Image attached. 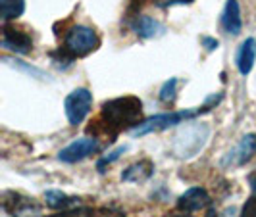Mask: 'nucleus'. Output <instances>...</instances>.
<instances>
[{"label":"nucleus","instance_id":"nucleus-6","mask_svg":"<svg viewBox=\"0 0 256 217\" xmlns=\"http://www.w3.org/2000/svg\"><path fill=\"white\" fill-rule=\"evenodd\" d=\"M2 204L12 214V217H42V210L33 198H26L16 192H8V196L4 194Z\"/></svg>","mask_w":256,"mask_h":217},{"label":"nucleus","instance_id":"nucleus-3","mask_svg":"<svg viewBox=\"0 0 256 217\" xmlns=\"http://www.w3.org/2000/svg\"><path fill=\"white\" fill-rule=\"evenodd\" d=\"M100 46V37L96 35V31L89 25H72L66 31L64 46L62 50L66 56H70L72 60L89 56L90 52H94Z\"/></svg>","mask_w":256,"mask_h":217},{"label":"nucleus","instance_id":"nucleus-19","mask_svg":"<svg viewBox=\"0 0 256 217\" xmlns=\"http://www.w3.org/2000/svg\"><path fill=\"white\" fill-rule=\"evenodd\" d=\"M239 217H256V196L248 198L241 208V216Z\"/></svg>","mask_w":256,"mask_h":217},{"label":"nucleus","instance_id":"nucleus-12","mask_svg":"<svg viewBox=\"0 0 256 217\" xmlns=\"http://www.w3.org/2000/svg\"><path fill=\"white\" fill-rule=\"evenodd\" d=\"M222 27L230 35H239L243 29V19H241V6L237 0H228L222 12Z\"/></svg>","mask_w":256,"mask_h":217},{"label":"nucleus","instance_id":"nucleus-15","mask_svg":"<svg viewBox=\"0 0 256 217\" xmlns=\"http://www.w3.org/2000/svg\"><path fill=\"white\" fill-rule=\"evenodd\" d=\"M26 12V0H0V17L4 21L18 19Z\"/></svg>","mask_w":256,"mask_h":217},{"label":"nucleus","instance_id":"nucleus-24","mask_svg":"<svg viewBox=\"0 0 256 217\" xmlns=\"http://www.w3.org/2000/svg\"><path fill=\"white\" fill-rule=\"evenodd\" d=\"M250 189H252V192L256 194V173L252 175V179H250Z\"/></svg>","mask_w":256,"mask_h":217},{"label":"nucleus","instance_id":"nucleus-18","mask_svg":"<svg viewBox=\"0 0 256 217\" xmlns=\"http://www.w3.org/2000/svg\"><path fill=\"white\" fill-rule=\"evenodd\" d=\"M128 150V146H120V148H116L114 152H110L108 156H104L102 160H98V164H96V167H98V171H104V167L110 166V164H114L116 160H120L122 158V154Z\"/></svg>","mask_w":256,"mask_h":217},{"label":"nucleus","instance_id":"nucleus-14","mask_svg":"<svg viewBox=\"0 0 256 217\" xmlns=\"http://www.w3.org/2000/svg\"><path fill=\"white\" fill-rule=\"evenodd\" d=\"M44 202L52 210H70V208L79 206V198L70 196V194H66L62 191H48L44 192Z\"/></svg>","mask_w":256,"mask_h":217},{"label":"nucleus","instance_id":"nucleus-2","mask_svg":"<svg viewBox=\"0 0 256 217\" xmlns=\"http://www.w3.org/2000/svg\"><path fill=\"white\" fill-rule=\"evenodd\" d=\"M222 98H224V94L218 92V94L208 96L204 100V104L198 106V108H194V110H181V112H166V114L152 115V117L141 121L137 127L133 129V135L135 137H142V135H148V133H154V131H166L170 127H176V125H180V123L187 121V119H192L196 115L210 112L212 108L218 106V102Z\"/></svg>","mask_w":256,"mask_h":217},{"label":"nucleus","instance_id":"nucleus-10","mask_svg":"<svg viewBox=\"0 0 256 217\" xmlns=\"http://www.w3.org/2000/svg\"><path fill=\"white\" fill-rule=\"evenodd\" d=\"M256 62V38L248 37L244 38L237 50V56H235V64H237V69L241 75H248L254 67Z\"/></svg>","mask_w":256,"mask_h":217},{"label":"nucleus","instance_id":"nucleus-9","mask_svg":"<svg viewBox=\"0 0 256 217\" xmlns=\"http://www.w3.org/2000/svg\"><path fill=\"white\" fill-rule=\"evenodd\" d=\"M206 206H210V194L202 187H192L178 198V208L181 212H187V214L200 212Z\"/></svg>","mask_w":256,"mask_h":217},{"label":"nucleus","instance_id":"nucleus-16","mask_svg":"<svg viewBox=\"0 0 256 217\" xmlns=\"http://www.w3.org/2000/svg\"><path fill=\"white\" fill-rule=\"evenodd\" d=\"M178 85H180L178 77L168 79L166 83L160 87V92H158L160 102H164V104H174V102H176V96H178Z\"/></svg>","mask_w":256,"mask_h":217},{"label":"nucleus","instance_id":"nucleus-11","mask_svg":"<svg viewBox=\"0 0 256 217\" xmlns=\"http://www.w3.org/2000/svg\"><path fill=\"white\" fill-rule=\"evenodd\" d=\"M131 29L141 38H154L166 33V27L150 15H135V19L131 21Z\"/></svg>","mask_w":256,"mask_h":217},{"label":"nucleus","instance_id":"nucleus-20","mask_svg":"<svg viewBox=\"0 0 256 217\" xmlns=\"http://www.w3.org/2000/svg\"><path fill=\"white\" fill-rule=\"evenodd\" d=\"M192 0H158V6L168 8V6H185V4H191Z\"/></svg>","mask_w":256,"mask_h":217},{"label":"nucleus","instance_id":"nucleus-25","mask_svg":"<svg viewBox=\"0 0 256 217\" xmlns=\"http://www.w3.org/2000/svg\"><path fill=\"white\" fill-rule=\"evenodd\" d=\"M118 217H126V216H118Z\"/></svg>","mask_w":256,"mask_h":217},{"label":"nucleus","instance_id":"nucleus-7","mask_svg":"<svg viewBox=\"0 0 256 217\" xmlns=\"http://www.w3.org/2000/svg\"><path fill=\"white\" fill-rule=\"evenodd\" d=\"M2 48L14 52V54H29V52H33V38L29 33L22 31V29L4 25V29H2Z\"/></svg>","mask_w":256,"mask_h":217},{"label":"nucleus","instance_id":"nucleus-17","mask_svg":"<svg viewBox=\"0 0 256 217\" xmlns=\"http://www.w3.org/2000/svg\"><path fill=\"white\" fill-rule=\"evenodd\" d=\"M46 217H94V212L90 208H70V210H60L58 214H52Z\"/></svg>","mask_w":256,"mask_h":217},{"label":"nucleus","instance_id":"nucleus-22","mask_svg":"<svg viewBox=\"0 0 256 217\" xmlns=\"http://www.w3.org/2000/svg\"><path fill=\"white\" fill-rule=\"evenodd\" d=\"M231 216H233V212H230V210L226 212V216H218V212H216V210H210L206 217H231Z\"/></svg>","mask_w":256,"mask_h":217},{"label":"nucleus","instance_id":"nucleus-23","mask_svg":"<svg viewBox=\"0 0 256 217\" xmlns=\"http://www.w3.org/2000/svg\"><path fill=\"white\" fill-rule=\"evenodd\" d=\"M164 217H192V216H189L187 212H181V214H168V216H164Z\"/></svg>","mask_w":256,"mask_h":217},{"label":"nucleus","instance_id":"nucleus-5","mask_svg":"<svg viewBox=\"0 0 256 217\" xmlns=\"http://www.w3.org/2000/svg\"><path fill=\"white\" fill-rule=\"evenodd\" d=\"M98 150H100V142L96 137H81L72 144H68L66 148H62L58 152V160L64 164H77L92 154H96Z\"/></svg>","mask_w":256,"mask_h":217},{"label":"nucleus","instance_id":"nucleus-8","mask_svg":"<svg viewBox=\"0 0 256 217\" xmlns=\"http://www.w3.org/2000/svg\"><path fill=\"white\" fill-rule=\"evenodd\" d=\"M256 154V135L254 133H248V135H244L243 139H241V142L233 148L230 152V156L224 160V164L226 166H237L241 167L244 166V164H248L252 158H254Z\"/></svg>","mask_w":256,"mask_h":217},{"label":"nucleus","instance_id":"nucleus-13","mask_svg":"<svg viewBox=\"0 0 256 217\" xmlns=\"http://www.w3.org/2000/svg\"><path fill=\"white\" fill-rule=\"evenodd\" d=\"M154 175V164L150 160H141L137 164H131L128 169L122 171V181L128 183H142Z\"/></svg>","mask_w":256,"mask_h":217},{"label":"nucleus","instance_id":"nucleus-1","mask_svg":"<svg viewBox=\"0 0 256 217\" xmlns=\"http://www.w3.org/2000/svg\"><path fill=\"white\" fill-rule=\"evenodd\" d=\"M142 121V102L137 96H120L102 104L100 123L104 131L116 137L122 131L135 129Z\"/></svg>","mask_w":256,"mask_h":217},{"label":"nucleus","instance_id":"nucleus-4","mask_svg":"<svg viewBox=\"0 0 256 217\" xmlns=\"http://www.w3.org/2000/svg\"><path fill=\"white\" fill-rule=\"evenodd\" d=\"M90 108H92V92L85 87L72 90L64 100L66 117H68L70 125H74V127L85 121V117L90 114Z\"/></svg>","mask_w":256,"mask_h":217},{"label":"nucleus","instance_id":"nucleus-21","mask_svg":"<svg viewBox=\"0 0 256 217\" xmlns=\"http://www.w3.org/2000/svg\"><path fill=\"white\" fill-rule=\"evenodd\" d=\"M202 44H204V48L208 52L216 50V48L220 46L218 38H212V37H202Z\"/></svg>","mask_w":256,"mask_h":217}]
</instances>
